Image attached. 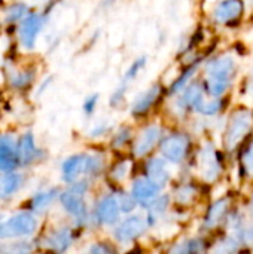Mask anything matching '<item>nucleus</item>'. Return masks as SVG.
<instances>
[{"mask_svg": "<svg viewBox=\"0 0 253 254\" xmlns=\"http://www.w3.org/2000/svg\"><path fill=\"white\" fill-rule=\"evenodd\" d=\"M58 195V190L57 189H51V190H45V192H40L37 193L33 201H31V207L34 211L40 213L43 211L46 207H49V204L55 199V196Z\"/></svg>", "mask_w": 253, "mask_h": 254, "instance_id": "nucleus-22", "label": "nucleus"}, {"mask_svg": "<svg viewBox=\"0 0 253 254\" xmlns=\"http://www.w3.org/2000/svg\"><path fill=\"white\" fill-rule=\"evenodd\" d=\"M169 201H170V198L167 195H163V196H158V198L154 199V202H152V205L149 208V216H148V219H149L148 223L149 225H154L155 219H158L160 216H163L166 213V210L169 207Z\"/></svg>", "mask_w": 253, "mask_h": 254, "instance_id": "nucleus-23", "label": "nucleus"}, {"mask_svg": "<svg viewBox=\"0 0 253 254\" xmlns=\"http://www.w3.org/2000/svg\"><path fill=\"white\" fill-rule=\"evenodd\" d=\"M188 146H189V140L186 135L183 134H174L167 137L163 144H161V153L163 156L170 161V162H180L183 161L186 152H188Z\"/></svg>", "mask_w": 253, "mask_h": 254, "instance_id": "nucleus-4", "label": "nucleus"}, {"mask_svg": "<svg viewBox=\"0 0 253 254\" xmlns=\"http://www.w3.org/2000/svg\"><path fill=\"white\" fill-rule=\"evenodd\" d=\"M9 82H10V86H12V88L22 89V88L28 86V85L33 82V73H31V71H27V70H24V71H16V73H13V74L10 76Z\"/></svg>", "mask_w": 253, "mask_h": 254, "instance_id": "nucleus-26", "label": "nucleus"}, {"mask_svg": "<svg viewBox=\"0 0 253 254\" xmlns=\"http://www.w3.org/2000/svg\"><path fill=\"white\" fill-rule=\"evenodd\" d=\"M119 205H118V199L112 195L104 196L98 205H97V217L101 223L104 225H113L118 222L119 217Z\"/></svg>", "mask_w": 253, "mask_h": 254, "instance_id": "nucleus-11", "label": "nucleus"}, {"mask_svg": "<svg viewBox=\"0 0 253 254\" xmlns=\"http://www.w3.org/2000/svg\"><path fill=\"white\" fill-rule=\"evenodd\" d=\"M234 252H236V244H233V241L230 240V241L224 243V244L216 250V253L215 254H233Z\"/></svg>", "mask_w": 253, "mask_h": 254, "instance_id": "nucleus-39", "label": "nucleus"}, {"mask_svg": "<svg viewBox=\"0 0 253 254\" xmlns=\"http://www.w3.org/2000/svg\"><path fill=\"white\" fill-rule=\"evenodd\" d=\"M160 138H161V128L158 125H151V127L145 128L134 143V147H133L134 155L137 158L148 155L155 147V144L160 141Z\"/></svg>", "mask_w": 253, "mask_h": 254, "instance_id": "nucleus-9", "label": "nucleus"}, {"mask_svg": "<svg viewBox=\"0 0 253 254\" xmlns=\"http://www.w3.org/2000/svg\"><path fill=\"white\" fill-rule=\"evenodd\" d=\"M160 94H161V86H160V85H152L151 88H148V89H146L145 92H142V94L136 98V101L133 103V106H131V113L136 115V116L145 115V113L157 103Z\"/></svg>", "mask_w": 253, "mask_h": 254, "instance_id": "nucleus-12", "label": "nucleus"}, {"mask_svg": "<svg viewBox=\"0 0 253 254\" xmlns=\"http://www.w3.org/2000/svg\"><path fill=\"white\" fill-rule=\"evenodd\" d=\"M243 10V4L240 0H227L218 4L215 9V19L218 22H228L234 18H237Z\"/></svg>", "mask_w": 253, "mask_h": 254, "instance_id": "nucleus-18", "label": "nucleus"}, {"mask_svg": "<svg viewBox=\"0 0 253 254\" xmlns=\"http://www.w3.org/2000/svg\"><path fill=\"white\" fill-rule=\"evenodd\" d=\"M192 198H194V189L191 186H182L176 193V199L180 204H188L191 202Z\"/></svg>", "mask_w": 253, "mask_h": 254, "instance_id": "nucleus-34", "label": "nucleus"}, {"mask_svg": "<svg viewBox=\"0 0 253 254\" xmlns=\"http://www.w3.org/2000/svg\"><path fill=\"white\" fill-rule=\"evenodd\" d=\"M203 252V244L201 241H185L177 244L176 247L171 249V252L169 254H201Z\"/></svg>", "mask_w": 253, "mask_h": 254, "instance_id": "nucleus-25", "label": "nucleus"}, {"mask_svg": "<svg viewBox=\"0 0 253 254\" xmlns=\"http://www.w3.org/2000/svg\"><path fill=\"white\" fill-rule=\"evenodd\" d=\"M18 147V162L28 165L33 161H36V156L39 153L36 143H34V137L33 134H24L19 140V143L16 144Z\"/></svg>", "mask_w": 253, "mask_h": 254, "instance_id": "nucleus-17", "label": "nucleus"}, {"mask_svg": "<svg viewBox=\"0 0 253 254\" xmlns=\"http://www.w3.org/2000/svg\"><path fill=\"white\" fill-rule=\"evenodd\" d=\"M228 202H230V201H228L227 198H224V199L216 201V202L210 207L209 214H207V217H206V226H207V228H215V226H218V225L222 222V219L225 217L227 210H228Z\"/></svg>", "mask_w": 253, "mask_h": 254, "instance_id": "nucleus-20", "label": "nucleus"}, {"mask_svg": "<svg viewBox=\"0 0 253 254\" xmlns=\"http://www.w3.org/2000/svg\"><path fill=\"white\" fill-rule=\"evenodd\" d=\"M195 109H197L200 113H203V115L212 116V115H215V113H218V112H219V109H221V101L213 100V101L206 103L204 100H201V101L197 104V107H195Z\"/></svg>", "mask_w": 253, "mask_h": 254, "instance_id": "nucleus-30", "label": "nucleus"}, {"mask_svg": "<svg viewBox=\"0 0 253 254\" xmlns=\"http://www.w3.org/2000/svg\"><path fill=\"white\" fill-rule=\"evenodd\" d=\"M89 156L86 155H73L67 158L61 165L63 179L67 183H75L82 174H88Z\"/></svg>", "mask_w": 253, "mask_h": 254, "instance_id": "nucleus-6", "label": "nucleus"}, {"mask_svg": "<svg viewBox=\"0 0 253 254\" xmlns=\"http://www.w3.org/2000/svg\"><path fill=\"white\" fill-rule=\"evenodd\" d=\"M28 12V6L25 3H21V1H16L13 4H10L7 9H6V15H4V21L12 24V22H16V21H22L25 18Z\"/></svg>", "mask_w": 253, "mask_h": 254, "instance_id": "nucleus-24", "label": "nucleus"}, {"mask_svg": "<svg viewBox=\"0 0 253 254\" xmlns=\"http://www.w3.org/2000/svg\"><path fill=\"white\" fill-rule=\"evenodd\" d=\"M18 165V147L10 135L0 134V171L10 173Z\"/></svg>", "mask_w": 253, "mask_h": 254, "instance_id": "nucleus-7", "label": "nucleus"}, {"mask_svg": "<svg viewBox=\"0 0 253 254\" xmlns=\"http://www.w3.org/2000/svg\"><path fill=\"white\" fill-rule=\"evenodd\" d=\"M146 173L148 180H151L158 188H163L170 179V171L167 170L166 162L160 158H154L146 164Z\"/></svg>", "mask_w": 253, "mask_h": 254, "instance_id": "nucleus-16", "label": "nucleus"}, {"mask_svg": "<svg viewBox=\"0 0 253 254\" xmlns=\"http://www.w3.org/2000/svg\"><path fill=\"white\" fill-rule=\"evenodd\" d=\"M37 226L36 219L30 213H16L7 220L0 222V240H12L19 237H30Z\"/></svg>", "mask_w": 253, "mask_h": 254, "instance_id": "nucleus-1", "label": "nucleus"}, {"mask_svg": "<svg viewBox=\"0 0 253 254\" xmlns=\"http://www.w3.org/2000/svg\"><path fill=\"white\" fill-rule=\"evenodd\" d=\"M22 186V176L18 173H4L0 176V198H7L19 190Z\"/></svg>", "mask_w": 253, "mask_h": 254, "instance_id": "nucleus-19", "label": "nucleus"}, {"mask_svg": "<svg viewBox=\"0 0 253 254\" xmlns=\"http://www.w3.org/2000/svg\"><path fill=\"white\" fill-rule=\"evenodd\" d=\"M195 70H197V67H191V68H188L183 74H182V77H179L174 83H173V86H171V91L173 92H177V91H180L186 83H188V80L194 76V73H195Z\"/></svg>", "mask_w": 253, "mask_h": 254, "instance_id": "nucleus-32", "label": "nucleus"}, {"mask_svg": "<svg viewBox=\"0 0 253 254\" xmlns=\"http://www.w3.org/2000/svg\"><path fill=\"white\" fill-rule=\"evenodd\" d=\"M89 254H116V252H115L112 247H109V246H106V244L98 243V244L91 246V249H89Z\"/></svg>", "mask_w": 253, "mask_h": 254, "instance_id": "nucleus-38", "label": "nucleus"}, {"mask_svg": "<svg viewBox=\"0 0 253 254\" xmlns=\"http://www.w3.org/2000/svg\"><path fill=\"white\" fill-rule=\"evenodd\" d=\"M236 67V61L230 55H224L215 61H212L207 65V73L212 79H224L230 80V76L233 74Z\"/></svg>", "mask_w": 253, "mask_h": 254, "instance_id": "nucleus-14", "label": "nucleus"}, {"mask_svg": "<svg viewBox=\"0 0 253 254\" xmlns=\"http://www.w3.org/2000/svg\"><path fill=\"white\" fill-rule=\"evenodd\" d=\"M148 226V220L142 216H133L124 220L116 229H115V238L119 243H128L136 238H139L142 234H145Z\"/></svg>", "mask_w": 253, "mask_h": 254, "instance_id": "nucleus-5", "label": "nucleus"}, {"mask_svg": "<svg viewBox=\"0 0 253 254\" xmlns=\"http://www.w3.org/2000/svg\"><path fill=\"white\" fill-rule=\"evenodd\" d=\"M203 100V91H201V86L194 83L191 86L186 88L182 100H180V104L182 107H197V104Z\"/></svg>", "mask_w": 253, "mask_h": 254, "instance_id": "nucleus-21", "label": "nucleus"}, {"mask_svg": "<svg viewBox=\"0 0 253 254\" xmlns=\"http://www.w3.org/2000/svg\"><path fill=\"white\" fill-rule=\"evenodd\" d=\"M243 241H245V244L253 247V226L245 229V232H243Z\"/></svg>", "mask_w": 253, "mask_h": 254, "instance_id": "nucleus-41", "label": "nucleus"}, {"mask_svg": "<svg viewBox=\"0 0 253 254\" xmlns=\"http://www.w3.org/2000/svg\"><path fill=\"white\" fill-rule=\"evenodd\" d=\"M198 165H200V171L204 180L213 182L218 179L221 173V165L212 146H206L201 149L200 156H198Z\"/></svg>", "mask_w": 253, "mask_h": 254, "instance_id": "nucleus-8", "label": "nucleus"}, {"mask_svg": "<svg viewBox=\"0 0 253 254\" xmlns=\"http://www.w3.org/2000/svg\"><path fill=\"white\" fill-rule=\"evenodd\" d=\"M253 125V115L249 110H239L233 115L228 132H227V147L234 149L251 131Z\"/></svg>", "mask_w": 253, "mask_h": 254, "instance_id": "nucleus-2", "label": "nucleus"}, {"mask_svg": "<svg viewBox=\"0 0 253 254\" xmlns=\"http://www.w3.org/2000/svg\"><path fill=\"white\" fill-rule=\"evenodd\" d=\"M243 165H245L248 174L253 177V143L248 147V150L243 155Z\"/></svg>", "mask_w": 253, "mask_h": 254, "instance_id": "nucleus-36", "label": "nucleus"}, {"mask_svg": "<svg viewBox=\"0 0 253 254\" xmlns=\"http://www.w3.org/2000/svg\"><path fill=\"white\" fill-rule=\"evenodd\" d=\"M31 249L27 244H15V246H4L0 249V254H30Z\"/></svg>", "mask_w": 253, "mask_h": 254, "instance_id": "nucleus-33", "label": "nucleus"}, {"mask_svg": "<svg viewBox=\"0 0 253 254\" xmlns=\"http://www.w3.org/2000/svg\"><path fill=\"white\" fill-rule=\"evenodd\" d=\"M136 204H137V201L134 199V196L131 193H121L118 198L119 210L124 213H131L136 208Z\"/></svg>", "mask_w": 253, "mask_h": 254, "instance_id": "nucleus-31", "label": "nucleus"}, {"mask_svg": "<svg viewBox=\"0 0 253 254\" xmlns=\"http://www.w3.org/2000/svg\"><path fill=\"white\" fill-rule=\"evenodd\" d=\"M158 192H160V188L148 179H137L131 188V195L134 196L137 202H142V204H148L154 201Z\"/></svg>", "mask_w": 253, "mask_h": 254, "instance_id": "nucleus-13", "label": "nucleus"}, {"mask_svg": "<svg viewBox=\"0 0 253 254\" xmlns=\"http://www.w3.org/2000/svg\"><path fill=\"white\" fill-rule=\"evenodd\" d=\"M130 170H131V162H130V161H122V162H119V164L112 170L110 176H112L113 180L122 182V180H125V179L128 177Z\"/></svg>", "mask_w": 253, "mask_h": 254, "instance_id": "nucleus-29", "label": "nucleus"}, {"mask_svg": "<svg viewBox=\"0 0 253 254\" xmlns=\"http://www.w3.org/2000/svg\"><path fill=\"white\" fill-rule=\"evenodd\" d=\"M60 201L64 210L70 216L76 217V220H84L86 217V205H85L84 196L76 195L70 190H66L60 195Z\"/></svg>", "mask_w": 253, "mask_h": 254, "instance_id": "nucleus-10", "label": "nucleus"}, {"mask_svg": "<svg viewBox=\"0 0 253 254\" xmlns=\"http://www.w3.org/2000/svg\"><path fill=\"white\" fill-rule=\"evenodd\" d=\"M146 63H148V58H146V57H139V58H136V60L131 63V65L128 67V70L125 71V77H124V79H125V82L136 79V77H137V74L145 68Z\"/></svg>", "mask_w": 253, "mask_h": 254, "instance_id": "nucleus-27", "label": "nucleus"}, {"mask_svg": "<svg viewBox=\"0 0 253 254\" xmlns=\"http://www.w3.org/2000/svg\"><path fill=\"white\" fill-rule=\"evenodd\" d=\"M98 98H100L98 94H92V95L85 98V101H84V112L86 115H92L94 113V110H95V107L98 104Z\"/></svg>", "mask_w": 253, "mask_h": 254, "instance_id": "nucleus-35", "label": "nucleus"}, {"mask_svg": "<svg viewBox=\"0 0 253 254\" xmlns=\"http://www.w3.org/2000/svg\"><path fill=\"white\" fill-rule=\"evenodd\" d=\"M128 140H130V131H128L127 128H122V129L115 135V138H113V146H115V149H119V147L124 146Z\"/></svg>", "mask_w": 253, "mask_h": 254, "instance_id": "nucleus-37", "label": "nucleus"}, {"mask_svg": "<svg viewBox=\"0 0 253 254\" xmlns=\"http://www.w3.org/2000/svg\"><path fill=\"white\" fill-rule=\"evenodd\" d=\"M109 129H110V125H107V124H98V125H95L91 129V137H100L104 132H107Z\"/></svg>", "mask_w": 253, "mask_h": 254, "instance_id": "nucleus-40", "label": "nucleus"}, {"mask_svg": "<svg viewBox=\"0 0 253 254\" xmlns=\"http://www.w3.org/2000/svg\"><path fill=\"white\" fill-rule=\"evenodd\" d=\"M230 86V80H224V79H209L207 82V88H209V92L213 95V97H219L222 95Z\"/></svg>", "mask_w": 253, "mask_h": 254, "instance_id": "nucleus-28", "label": "nucleus"}, {"mask_svg": "<svg viewBox=\"0 0 253 254\" xmlns=\"http://www.w3.org/2000/svg\"><path fill=\"white\" fill-rule=\"evenodd\" d=\"M45 24V19L40 13L34 12V13H27L25 18L21 21L19 24V30H18V36H19V42L25 49H33L37 40L39 33L42 31V27Z\"/></svg>", "mask_w": 253, "mask_h": 254, "instance_id": "nucleus-3", "label": "nucleus"}, {"mask_svg": "<svg viewBox=\"0 0 253 254\" xmlns=\"http://www.w3.org/2000/svg\"><path fill=\"white\" fill-rule=\"evenodd\" d=\"M72 241H73L72 232L67 228H63V229H58V231L52 232L46 238L45 247H46V250H49L52 253L61 254L72 246Z\"/></svg>", "mask_w": 253, "mask_h": 254, "instance_id": "nucleus-15", "label": "nucleus"}]
</instances>
